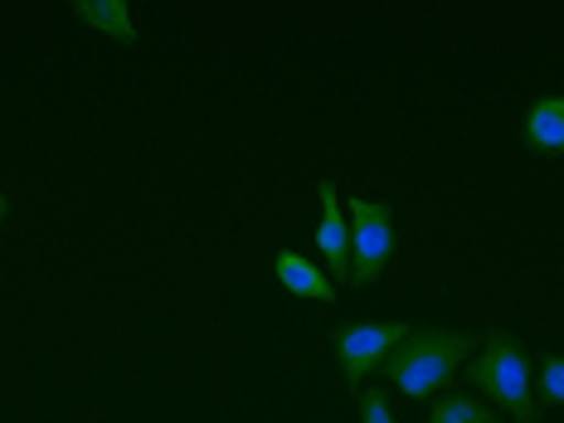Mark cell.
I'll use <instances>...</instances> for the list:
<instances>
[{
	"instance_id": "cell-5",
	"label": "cell",
	"mask_w": 564,
	"mask_h": 423,
	"mask_svg": "<svg viewBox=\"0 0 564 423\" xmlns=\"http://www.w3.org/2000/svg\"><path fill=\"white\" fill-rule=\"evenodd\" d=\"M316 195H322V225H316L312 243L322 249L326 268H332V282H350V225H346V209H340L336 181H316Z\"/></svg>"
},
{
	"instance_id": "cell-3",
	"label": "cell",
	"mask_w": 564,
	"mask_h": 423,
	"mask_svg": "<svg viewBox=\"0 0 564 423\" xmlns=\"http://www.w3.org/2000/svg\"><path fill=\"white\" fill-rule=\"evenodd\" d=\"M350 282H375L384 273V263H390L394 253V215L384 205H375V199H350Z\"/></svg>"
},
{
	"instance_id": "cell-12",
	"label": "cell",
	"mask_w": 564,
	"mask_h": 423,
	"mask_svg": "<svg viewBox=\"0 0 564 423\" xmlns=\"http://www.w3.org/2000/svg\"><path fill=\"white\" fill-rule=\"evenodd\" d=\"M0 229H6V191H0Z\"/></svg>"
},
{
	"instance_id": "cell-6",
	"label": "cell",
	"mask_w": 564,
	"mask_h": 423,
	"mask_svg": "<svg viewBox=\"0 0 564 423\" xmlns=\"http://www.w3.org/2000/svg\"><path fill=\"white\" fill-rule=\"evenodd\" d=\"M273 273H278V282H282V292H292V297H307V302H336V297H340L336 282L326 278L322 268L312 263V258H302V253H292V249L278 253Z\"/></svg>"
},
{
	"instance_id": "cell-8",
	"label": "cell",
	"mask_w": 564,
	"mask_h": 423,
	"mask_svg": "<svg viewBox=\"0 0 564 423\" xmlns=\"http://www.w3.org/2000/svg\"><path fill=\"white\" fill-rule=\"evenodd\" d=\"M68 10H74L88 30L108 34V40L137 44V20H132V10H127L122 0H68Z\"/></svg>"
},
{
	"instance_id": "cell-9",
	"label": "cell",
	"mask_w": 564,
	"mask_h": 423,
	"mask_svg": "<svg viewBox=\"0 0 564 423\" xmlns=\"http://www.w3.org/2000/svg\"><path fill=\"white\" fill-rule=\"evenodd\" d=\"M429 423H501L491 404H477L473 394H433Z\"/></svg>"
},
{
	"instance_id": "cell-2",
	"label": "cell",
	"mask_w": 564,
	"mask_h": 423,
	"mask_svg": "<svg viewBox=\"0 0 564 423\" xmlns=\"http://www.w3.org/2000/svg\"><path fill=\"white\" fill-rule=\"evenodd\" d=\"M473 390L491 394V404H501L516 423H540V404H535V380H531V360L525 346L511 336H491L477 350V360L467 366Z\"/></svg>"
},
{
	"instance_id": "cell-11",
	"label": "cell",
	"mask_w": 564,
	"mask_h": 423,
	"mask_svg": "<svg viewBox=\"0 0 564 423\" xmlns=\"http://www.w3.org/2000/svg\"><path fill=\"white\" fill-rule=\"evenodd\" d=\"M356 404H360V419H366V423H399L394 409H390V399H384L380 390H366V384H360Z\"/></svg>"
},
{
	"instance_id": "cell-7",
	"label": "cell",
	"mask_w": 564,
	"mask_h": 423,
	"mask_svg": "<svg viewBox=\"0 0 564 423\" xmlns=\"http://www.w3.org/2000/svg\"><path fill=\"white\" fill-rule=\"evenodd\" d=\"M521 132H525V141H531L535 151L564 156V93H555V98H535L531 108H525Z\"/></svg>"
},
{
	"instance_id": "cell-4",
	"label": "cell",
	"mask_w": 564,
	"mask_h": 423,
	"mask_svg": "<svg viewBox=\"0 0 564 423\" xmlns=\"http://www.w3.org/2000/svg\"><path fill=\"white\" fill-rule=\"evenodd\" d=\"M409 336H414L409 322H350V326H340L336 332V360H340V370H346L350 390L360 394V380H366L370 370H380L384 356Z\"/></svg>"
},
{
	"instance_id": "cell-10",
	"label": "cell",
	"mask_w": 564,
	"mask_h": 423,
	"mask_svg": "<svg viewBox=\"0 0 564 423\" xmlns=\"http://www.w3.org/2000/svg\"><path fill=\"white\" fill-rule=\"evenodd\" d=\"M540 399L550 409H564V356H545L540 360Z\"/></svg>"
},
{
	"instance_id": "cell-1",
	"label": "cell",
	"mask_w": 564,
	"mask_h": 423,
	"mask_svg": "<svg viewBox=\"0 0 564 423\" xmlns=\"http://www.w3.org/2000/svg\"><path fill=\"white\" fill-rule=\"evenodd\" d=\"M473 350L477 340L467 332H414L384 356L380 370L390 390H399L404 399H433L457 375V366L473 360Z\"/></svg>"
}]
</instances>
